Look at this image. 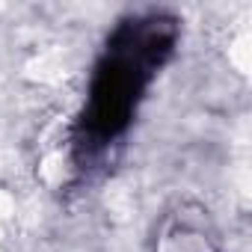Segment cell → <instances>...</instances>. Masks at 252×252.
<instances>
[{"label": "cell", "mask_w": 252, "mask_h": 252, "mask_svg": "<svg viewBox=\"0 0 252 252\" xmlns=\"http://www.w3.org/2000/svg\"><path fill=\"white\" fill-rule=\"evenodd\" d=\"M175 36V18L163 12L131 18L113 33L95 68L89 101L80 116L83 149L107 146L131 125L146 86L172 54Z\"/></svg>", "instance_id": "cell-1"}]
</instances>
